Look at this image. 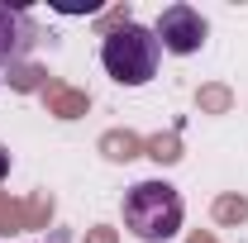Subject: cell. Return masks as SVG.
<instances>
[{
    "instance_id": "cell-1",
    "label": "cell",
    "mask_w": 248,
    "mask_h": 243,
    "mask_svg": "<svg viewBox=\"0 0 248 243\" xmlns=\"http://www.w3.org/2000/svg\"><path fill=\"white\" fill-rule=\"evenodd\" d=\"M182 191L172 182H139L124 191V229L139 243H172L182 234Z\"/></svg>"
},
{
    "instance_id": "cell-4",
    "label": "cell",
    "mask_w": 248,
    "mask_h": 243,
    "mask_svg": "<svg viewBox=\"0 0 248 243\" xmlns=\"http://www.w3.org/2000/svg\"><path fill=\"white\" fill-rule=\"evenodd\" d=\"M33 43H38V24L29 19V10H19V5H5V0H0V67L19 62Z\"/></svg>"
},
{
    "instance_id": "cell-5",
    "label": "cell",
    "mask_w": 248,
    "mask_h": 243,
    "mask_svg": "<svg viewBox=\"0 0 248 243\" xmlns=\"http://www.w3.org/2000/svg\"><path fill=\"white\" fill-rule=\"evenodd\" d=\"M5 177H10V148L0 143V182H5Z\"/></svg>"
},
{
    "instance_id": "cell-6",
    "label": "cell",
    "mask_w": 248,
    "mask_h": 243,
    "mask_svg": "<svg viewBox=\"0 0 248 243\" xmlns=\"http://www.w3.org/2000/svg\"><path fill=\"white\" fill-rule=\"evenodd\" d=\"M0 72H5V67H0Z\"/></svg>"
},
{
    "instance_id": "cell-2",
    "label": "cell",
    "mask_w": 248,
    "mask_h": 243,
    "mask_svg": "<svg viewBox=\"0 0 248 243\" xmlns=\"http://www.w3.org/2000/svg\"><path fill=\"white\" fill-rule=\"evenodd\" d=\"M157 62H162V43L148 24H134L124 19L105 33L100 43V67L120 81V86H148L157 76Z\"/></svg>"
},
{
    "instance_id": "cell-3",
    "label": "cell",
    "mask_w": 248,
    "mask_h": 243,
    "mask_svg": "<svg viewBox=\"0 0 248 243\" xmlns=\"http://www.w3.org/2000/svg\"><path fill=\"white\" fill-rule=\"evenodd\" d=\"M153 33H157V43H162V53L191 58V53H201V43H205L210 24H205L201 10H191V5H167V10L157 15Z\"/></svg>"
}]
</instances>
